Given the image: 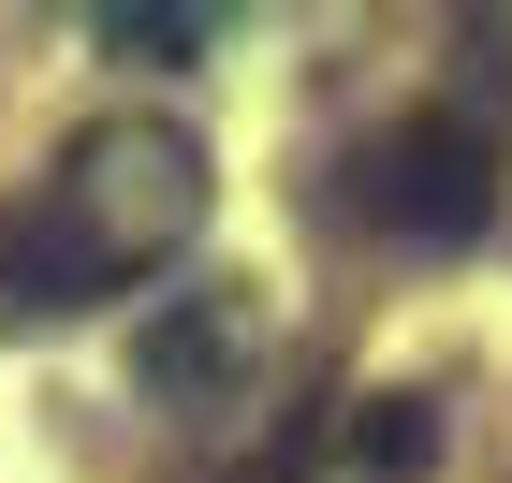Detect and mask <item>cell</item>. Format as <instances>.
Wrapping results in <instances>:
<instances>
[{
    "mask_svg": "<svg viewBox=\"0 0 512 483\" xmlns=\"http://www.w3.org/2000/svg\"><path fill=\"white\" fill-rule=\"evenodd\" d=\"M352 191H366V220H381V235H410V249H469L483 220H498V132L454 118V103H425V118H395L381 147L352 161Z\"/></svg>",
    "mask_w": 512,
    "mask_h": 483,
    "instance_id": "cell-2",
    "label": "cell"
},
{
    "mask_svg": "<svg viewBox=\"0 0 512 483\" xmlns=\"http://www.w3.org/2000/svg\"><path fill=\"white\" fill-rule=\"evenodd\" d=\"M205 235V147L176 118H103L0 205V322H59L161 279Z\"/></svg>",
    "mask_w": 512,
    "mask_h": 483,
    "instance_id": "cell-1",
    "label": "cell"
},
{
    "mask_svg": "<svg viewBox=\"0 0 512 483\" xmlns=\"http://www.w3.org/2000/svg\"><path fill=\"white\" fill-rule=\"evenodd\" d=\"M249 366H264V322H249L235 293H191V308H161V322H147V381H161L176 410L249 396Z\"/></svg>",
    "mask_w": 512,
    "mask_h": 483,
    "instance_id": "cell-3",
    "label": "cell"
},
{
    "mask_svg": "<svg viewBox=\"0 0 512 483\" xmlns=\"http://www.w3.org/2000/svg\"><path fill=\"white\" fill-rule=\"evenodd\" d=\"M103 44H118V59H205V44H220V15H161V0L132 15V0H118V15H103Z\"/></svg>",
    "mask_w": 512,
    "mask_h": 483,
    "instance_id": "cell-4",
    "label": "cell"
}]
</instances>
